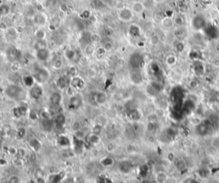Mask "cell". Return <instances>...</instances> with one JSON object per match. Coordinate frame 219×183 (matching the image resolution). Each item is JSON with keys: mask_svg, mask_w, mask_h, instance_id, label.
I'll use <instances>...</instances> for the list:
<instances>
[{"mask_svg": "<svg viewBox=\"0 0 219 183\" xmlns=\"http://www.w3.org/2000/svg\"><path fill=\"white\" fill-rule=\"evenodd\" d=\"M5 95L11 100H22L25 96V91L22 86L16 84L9 85L5 89Z\"/></svg>", "mask_w": 219, "mask_h": 183, "instance_id": "1", "label": "cell"}, {"mask_svg": "<svg viewBox=\"0 0 219 183\" xmlns=\"http://www.w3.org/2000/svg\"><path fill=\"white\" fill-rule=\"evenodd\" d=\"M33 76L34 78L36 83L44 84L50 78V72L45 67H39L35 70Z\"/></svg>", "mask_w": 219, "mask_h": 183, "instance_id": "2", "label": "cell"}, {"mask_svg": "<svg viewBox=\"0 0 219 183\" xmlns=\"http://www.w3.org/2000/svg\"><path fill=\"white\" fill-rule=\"evenodd\" d=\"M89 99L95 105H103L107 101V95L102 91H93L91 92Z\"/></svg>", "mask_w": 219, "mask_h": 183, "instance_id": "3", "label": "cell"}, {"mask_svg": "<svg viewBox=\"0 0 219 183\" xmlns=\"http://www.w3.org/2000/svg\"><path fill=\"white\" fill-rule=\"evenodd\" d=\"M83 105V98L82 95L75 94L69 97L68 102V107L70 110H77Z\"/></svg>", "mask_w": 219, "mask_h": 183, "instance_id": "4", "label": "cell"}, {"mask_svg": "<svg viewBox=\"0 0 219 183\" xmlns=\"http://www.w3.org/2000/svg\"><path fill=\"white\" fill-rule=\"evenodd\" d=\"M144 62L143 57L141 54L134 53L129 58V65L132 69H140Z\"/></svg>", "mask_w": 219, "mask_h": 183, "instance_id": "5", "label": "cell"}, {"mask_svg": "<svg viewBox=\"0 0 219 183\" xmlns=\"http://www.w3.org/2000/svg\"><path fill=\"white\" fill-rule=\"evenodd\" d=\"M191 25L195 30H202L206 27V20L202 15H196L193 18Z\"/></svg>", "mask_w": 219, "mask_h": 183, "instance_id": "6", "label": "cell"}, {"mask_svg": "<svg viewBox=\"0 0 219 183\" xmlns=\"http://www.w3.org/2000/svg\"><path fill=\"white\" fill-rule=\"evenodd\" d=\"M72 146H73L74 152L76 154H82L85 149L86 143L81 138H79L77 136H74L72 140Z\"/></svg>", "mask_w": 219, "mask_h": 183, "instance_id": "7", "label": "cell"}, {"mask_svg": "<svg viewBox=\"0 0 219 183\" xmlns=\"http://www.w3.org/2000/svg\"><path fill=\"white\" fill-rule=\"evenodd\" d=\"M29 97L33 101H38L43 95V89L39 85H34L29 89Z\"/></svg>", "mask_w": 219, "mask_h": 183, "instance_id": "8", "label": "cell"}, {"mask_svg": "<svg viewBox=\"0 0 219 183\" xmlns=\"http://www.w3.org/2000/svg\"><path fill=\"white\" fill-rule=\"evenodd\" d=\"M133 17H134V12L132 9H128V8H123L118 13L119 20H121L123 22H130Z\"/></svg>", "mask_w": 219, "mask_h": 183, "instance_id": "9", "label": "cell"}, {"mask_svg": "<svg viewBox=\"0 0 219 183\" xmlns=\"http://www.w3.org/2000/svg\"><path fill=\"white\" fill-rule=\"evenodd\" d=\"M35 56H36V59L39 62H47L50 56V50L47 49V48L36 49Z\"/></svg>", "mask_w": 219, "mask_h": 183, "instance_id": "10", "label": "cell"}, {"mask_svg": "<svg viewBox=\"0 0 219 183\" xmlns=\"http://www.w3.org/2000/svg\"><path fill=\"white\" fill-rule=\"evenodd\" d=\"M57 144L59 146L60 148H69L72 146V141L71 140L68 138V136H67L66 135H59L57 137Z\"/></svg>", "mask_w": 219, "mask_h": 183, "instance_id": "11", "label": "cell"}, {"mask_svg": "<svg viewBox=\"0 0 219 183\" xmlns=\"http://www.w3.org/2000/svg\"><path fill=\"white\" fill-rule=\"evenodd\" d=\"M62 100H63V96L60 92H53L49 97V102H50V106H52L53 107H59L60 104L62 102Z\"/></svg>", "mask_w": 219, "mask_h": 183, "instance_id": "12", "label": "cell"}, {"mask_svg": "<svg viewBox=\"0 0 219 183\" xmlns=\"http://www.w3.org/2000/svg\"><path fill=\"white\" fill-rule=\"evenodd\" d=\"M70 85L75 89H82L85 86V82L81 77L75 76L70 79Z\"/></svg>", "mask_w": 219, "mask_h": 183, "instance_id": "13", "label": "cell"}, {"mask_svg": "<svg viewBox=\"0 0 219 183\" xmlns=\"http://www.w3.org/2000/svg\"><path fill=\"white\" fill-rule=\"evenodd\" d=\"M40 125L45 131H50L55 126L54 120H52L50 118H42L40 121Z\"/></svg>", "mask_w": 219, "mask_h": 183, "instance_id": "14", "label": "cell"}, {"mask_svg": "<svg viewBox=\"0 0 219 183\" xmlns=\"http://www.w3.org/2000/svg\"><path fill=\"white\" fill-rule=\"evenodd\" d=\"M66 124V117L63 113H58L54 119V125L57 129H63Z\"/></svg>", "mask_w": 219, "mask_h": 183, "instance_id": "15", "label": "cell"}, {"mask_svg": "<svg viewBox=\"0 0 219 183\" xmlns=\"http://www.w3.org/2000/svg\"><path fill=\"white\" fill-rule=\"evenodd\" d=\"M56 85H57L58 89H61V90H64L68 87V85H70V81L68 80L66 77L62 76L57 78V80L56 82Z\"/></svg>", "mask_w": 219, "mask_h": 183, "instance_id": "16", "label": "cell"}, {"mask_svg": "<svg viewBox=\"0 0 219 183\" xmlns=\"http://www.w3.org/2000/svg\"><path fill=\"white\" fill-rule=\"evenodd\" d=\"M46 14L44 13H37L33 16V22L38 26H43L46 23Z\"/></svg>", "mask_w": 219, "mask_h": 183, "instance_id": "17", "label": "cell"}, {"mask_svg": "<svg viewBox=\"0 0 219 183\" xmlns=\"http://www.w3.org/2000/svg\"><path fill=\"white\" fill-rule=\"evenodd\" d=\"M7 55H8V57H9V60H11L13 62L17 61L20 58V55H21L20 51H19L18 49H16V48H9Z\"/></svg>", "mask_w": 219, "mask_h": 183, "instance_id": "18", "label": "cell"}, {"mask_svg": "<svg viewBox=\"0 0 219 183\" xmlns=\"http://www.w3.org/2000/svg\"><path fill=\"white\" fill-rule=\"evenodd\" d=\"M29 146H30V148H32L34 152H39L41 149L42 144H41L39 139L33 138L29 141Z\"/></svg>", "mask_w": 219, "mask_h": 183, "instance_id": "19", "label": "cell"}, {"mask_svg": "<svg viewBox=\"0 0 219 183\" xmlns=\"http://www.w3.org/2000/svg\"><path fill=\"white\" fill-rule=\"evenodd\" d=\"M119 170L123 173H128L131 170V164L128 161H122L119 163Z\"/></svg>", "mask_w": 219, "mask_h": 183, "instance_id": "20", "label": "cell"}, {"mask_svg": "<svg viewBox=\"0 0 219 183\" xmlns=\"http://www.w3.org/2000/svg\"><path fill=\"white\" fill-rule=\"evenodd\" d=\"M139 69H132V72H131V79L134 83L135 84H140L142 80V77L141 72L138 71Z\"/></svg>", "mask_w": 219, "mask_h": 183, "instance_id": "21", "label": "cell"}, {"mask_svg": "<svg viewBox=\"0 0 219 183\" xmlns=\"http://www.w3.org/2000/svg\"><path fill=\"white\" fill-rule=\"evenodd\" d=\"M27 112V108L23 106H18L13 109V114L16 118H21Z\"/></svg>", "mask_w": 219, "mask_h": 183, "instance_id": "22", "label": "cell"}, {"mask_svg": "<svg viewBox=\"0 0 219 183\" xmlns=\"http://www.w3.org/2000/svg\"><path fill=\"white\" fill-rule=\"evenodd\" d=\"M115 160L114 158H112L111 157H105L104 158H102L100 160L101 165L106 167V168H109L114 165Z\"/></svg>", "mask_w": 219, "mask_h": 183, "instance_id": "23", "label": "cell"}, {"mask_svg": "<svg viewBox=\"0 0 219 183\" xmlns=\"http://www.w3.org/2000/svg\"><path fill=\"white\" fill-rule=\"evenodd\" d=\"M35 79L33 76H30V75H27L23 78V84L26 87H28V88H31L32 86L35 85Z\"/></svg>", "mask_w": 219, "mask_h": 183, "instance_id": "24", "label": "cell"}, {"mask_svg": "<svg viewBox=\"0 0 219 183\" xmlns=\"http://www.w3.org/2000/svg\"><path fill=\"white\" fill-rule=\"evenodd\" d=\"M145 9L144 8V5L141 2H135L132 6V10L133 12H134V13L136 14H141L143 12V10Z\"/></svg>", "mask_w": 219, "mask_h": 183, "instance_id": "25", "label": "cell"}, {"mask_svg": "<svg viewBox=\"0 0 219 183\" xmlns=\"http://www.w3.org/2000/svg\"><path fill=\"white\" fill-rule=\"evenodd\" d=\"M65 56H66V58L68 59V61H75V58H76V56H77V54L76 52L74 50V49H67L66 50V52H65Z\"/></svg>", "mask_w": 219, "mask_h": 183, "instance_id": "26", "label": "cell"}, {"mask_svg": "<svg viewBox=\"0 0 219 183\" xmlns=\"http://www.w3.org/2000/svg\"><path fill=\"white\" fill-rule=\"evenodd\" d=\"M174 22H175L176 25H177L179 27H182V26H183V25L186 23V19L184 18V16L181 15H177L176 17L175 18Z\"/></svg>", "mask_w": 219, "mask_h": 183, "instance_id": "27", "label": "cell"}, {"mask_svg": "<svg viewBox=\"0 0 219 183\" xmlns=\"http://www.w3.org/2000/svg\"><path fill=\"white\" fill-rule=\"evenodd\" d=\"M129 34L132 37H137L140 34V28L135 26V25H132L129 27Z\"/></svg>", "mask_w": 219, "mask_h": 183, "instance_id": "28", "label": "cell"}, {"mask_svg": "<svg viewBox=\"0 0 219 183\" xmlns=\"http://www.w3.org/2000/svg\"><path fill=\"white\" fill-rule=\"evenodd\" d=\"M10 9L7 5H0V15H9Z\"/></svg>", "mask_w": 219, "mask_h": 183, "instance_id": "29", "label": "cell"}, {"mask_svg": "<svg viewBox=\"0 0 219 183\" xmlns=\"http://www.w3.org/2000/svg\"><path fill=\"white\" fill-rule=\"evenodd\" d=\"M35 48H36V49L47 48V43H46V41L45 40V39H39V40L36 42Z\"/></svg>", "mask_w": 219, "mask_h": 183, "instance_id": "30", "label": "cell"}, {"mask_svg": "<svg viewBox=\"0 0 219 183\" xmlns=\"http://www.w3.org/2000/svg\"><path fill=\"white\" fill-rule=\"evenodd\" d=\"M143 5L145 9H152L155 5V1L154 0H145L143 1Z\"/></svg>", "mask_w": 219, "mask_h": 183, "instance_id": "31", "label": "cell"}, {"mask_svg": "<svg viewBox=\"0 0 219 183\" xmlns=\"http://www.w3.org/2000/svg\"><path fill=\"white\" fill-rule=\"evenodd\" d=\"M100 141V139H99V135H97L95 134H92L90 136H89V138H88V141L91 143V144H97V143L99 142Z\"/></svg>", "mask_w": 219, "mask_h": 183, "instance_id": "32", "label": "cell"}, {"mask_svg": "<svg viewBox=\"0 0 219 183\" xmlns=\"http://www.w3.org/2000/svg\"><path fill=\"white\" fill-rule=\"evenodd\" d=\"M103 130V126L99 124H97L94 125V127L92 128V134H95L97 135H99Z\"/></svg>", "mask_w": 219, "mask_h": 183, "instance_id": "33", "label": "cell"}, {"mask_svg": "<svg viewBox=\"0 0 219 183\" xmlns=\"http://www.w3.org/2000/svg\"><path fill=\"white\" fill-rule=\"evenodd\" d=\"M175 35L178 38H182L186 36V31H184L182 27H179L175 32Z\"/></svg>", "mask_w": 219, "mask_h": 183, "instance_id": "34", "label": "cell"}, {"mask_svg": "<svg viewBox=\"0 0 219 183\" xmlns=\"http://www.w3.org/2000/svg\"><path fill=\"white\" fill-rule=\"evenodd\" d=\"M166 180V174L164 172H159L157 175V182L158 183H164Z\"/></svg>", "mask_w": 219, "mask_h": 183, "instance_id": "35", "label": "cell"}, {"mask_svg": "<svg viewBox=\"0 0 219 183\" xmlns=\"http://www.w3.org/2000/svg\"><path fill=\"white\" fill-rule=\"evenodd\" d=\"M190 123L193 126H199L202 123V120H201L200 118L199 117H193L191 119H190Z\"/></svg>", "mask_w": 219, "mask_h": 183, "instance_id": "36", "label": "cell"}, {"mask_svg": "<svg viewBox=\"0 0 219 183\" xmlns=\"http://www.w3.org/2000/svg\"><path fill=\"white\" fill-rule=\"evenodd\" d=\"M162 24H163V26H164V27H166V28H169L170 27H172V25H173V22H172V20H171V19H169V18L167 17L163 20Z\"/></svg>", "mask_w": 219, "mask_h": 183, "instance_id": "37", "label": "cell"}, {"mask_svg": "<svg viewBox=\"0 0 219 183\" xmlns=\"http://www.w3.org/2000/svg\"><path fill=\"white\" fill-rule=\"evenodd\" d=\"M26 133H27V130H26L25 128H20V129H18V130H17L16 136H17L19 139H23L25 137Z\"/></svg>", "mask_w": 219, "mask_h": 183, "instance_id": "38", "label": "cell"}, {"mask_svg": "<svg viewBox=\"0 0 219 183\" xmlns=\"http://www.w3.org/2000/svg\"><path fill=\"white\" fill-rule=\"evenodd\" d=\"M61 179H62V177L59 174L53 175L50 176V183H59Z\"/></svg>", "mask_w": 219, "mask_h": 183, "instance_id": "39", "label": "cell"}, {"mask_svg": "<svg viewBox=\"0 0 219 183\" xmlns=\"http://www.w3.org/2000/svg\"><path fill=\"white\" fill-rule=\"evenodd\" d=\"M71 129H72V130L75 131V132H78L79 130H81V124H80L78 121L74 122L73 125H72V127H71Z\"/></svg>", "mask_w": 219, "mask_h": 183, "instance_id": "40", "label": "cell"}, {"mask_svg": "<svg viewBox=\"0 0 219 183\" xmlns=\"http://www.w3.org/2000/svg\"><path fill=\"white\" fill-rule=\"evenodd\" d=\"M29 118L32 119L33 121H35L38 119V118H39V114L37 113L36 111H34V110H31L30 112H29Z\"/></svg>", "mask_w": 219, "mask_h": 183, "instance_id": "41", "label": "cell"}, {"mask_svg": "<svg viewBox=\"0 0 219 183\" xmlns=\"http://www.w3.org/2000/svg\"><path fill=\"white\" fill-rule=\"evenodd\" d=\"M85 53L89 55H92V54L93 53V46L90 45V44L86 45V47H85Z\"/></svg>", "mask_w": 219, "mask_h": 183, "instance_id": "42", "label": "cell"}, {"mask_svg": "<svg viewBox=\"0 0 219 183\" xmlns=\"http://www.w3.org/2000/svg\"><path fill=\"white\" fill-rule=\"evenodd\" d=\"M8 183H20V178L17 175H11L8 180Z\"/></svg>", "mask_w": 219, "mask_h": 183, "instance_id": "43", "label": "cell"}, {"mask_svg": "<svg viewBox=\"0 0 219 183\" xmlns=\"http://www.w3.org/2000/svg\"><path fill=\"white\" fill-rule=\"evenodd\" d=\"M45 36H46V32H44L43 31L40 30V31L37 32L36 38H38V40L39 39H45Z\"/></svg>", "mask_w": 219, "mask_h": 183, "instance_id": "44", "label": "cell"}, {"mask_svg": "<svg viewBox=\"0 0 219 183\" xmlns=\"http://www.w3.org/2000/svg\"><path fill=\"white\" fill-rule=\"evenodd\" d=\"M167 158H168V160L169 162H173L175 160V158H176V155H175V153L173 152H168V154H167Z\"/></svg>", "mask_w": 219, "mask_h": 183, "instance_id": "45", "label": "cell"}, {"mask_svg": "<svg viewBox=\"0 0 219 183\" xmlns=\"http://www.w3.org/2000/svg\"><path fill=\"white\" fill-rule=\"evenodd\" d=\"M146 129H147V130H148L149 132H151V133L153 131V130H154L155 128H154V124H153L152 121H151V122L148 123V125L146 126Z\"/></svg>", "mask_w": 219, "mask_h": 183, "instance_id": "46", "label": "cell"}, {"mask_svg": "<svg viewBox=\"0 0 219 183\" xmlns=\"http://www.w3.org/2000/svg\"><path fill=\"white\" fill-rule=\"evenodd\" d=\"M156 141H157V139H156V136L154 135H148V137H147V141L149 143H155Z\"/></svg>", "mask_w": 219, "mask_h": 183, "instance_id": "47", "label": "cell"}, {"mask_svg": "<svg viewBox=\"0 0 219 183\" xmlns=\"http://www.w3.org/2000/svg\"><path fill=\"white\" fill-rule=\"evenodd\" d=\"M126 150L128 152H134L135 151V147L132 144H128V146L126 147Z\"/></svg>", "mask_w": 219, "mask_h": 183, "instance_id": "48", "label": "cell"}, {"mask_svg": "<svg viewBox=\"0 0 219 183\" xmlns=\"http://www.w3.org/2000/svg\"><path fill=\"white\" fill-rule=\"evenodd\" d=\"M62 65H63V62H62L61 60H57L54 63V67L56 68H60V67H62Z\"/></svg>", "mask_w": 219, "mask_h": 183, "instance_id": "49", "label": "cell"}, {"mask_svg": "<svg viewBox=\"0 0 219 183\" xmlns=\"http://www.w3.org/2000/svg\"><path fill=\"white\" fill-rule=\"evenodd\" d=\"M37 183H46V179L44 178L43 176H38L36 179Z\"/></svg>", "mask_w": 219, "mask_h": 183, "instance_id": "50", "label": "cell"}, {"mask_svg": "<svg viewBox=\"0 0 219 183\" xmlns=\"http://www.w3.org/2000/svg\"><path fill=\"white\" fill-rule=\"evenodd\" d=\"M158 37H157V36H153L152 38H151V44L152 45H157L158 43Z\"/></svg>", "mask_w": 219, "mask_h": 183, "instance_id": "51", "label": "cell"}, {"mask_svg": "<svg viewBox=\"0 0 219 183\" xmlns=\"http://www.w3.org/2000/svg\"><path fill=\"white\" fill-rule=\"evenodd\" d=\"M212 65H213V67H219V59H215L214 61L212 62Z\"/></svg>", "mask_w": 219, "mask_h": 183, "instance_id": "52", "label": "cell"}, {"mask_svg": "<svg viewBox=\"0 0 219 183\" xmlns=\"http://www.w3.org/2000/svg\"><path fill=\"white\" fill-rule=\"evenodd\" d=\"M7 164V161L4 159V158H0V165L3 166V165H5Z\"/></svg>", "mask_w": 219, "mask_h": 183, "instance_id": "53", "label": "cell"}, {"mask_svg": "<svg viewBox=\"0 0 219 183\" xmlns=\"http://www.w3.org/2000/svg\"><path fill=\"white\" fill-rule=\"evenodd\" d=\"M217 50H219V45H217Z\"/></svg>", "mask_w": 219, "mask_h": 183, "instance_id": "54", "label": "cell"}]
</instances>
